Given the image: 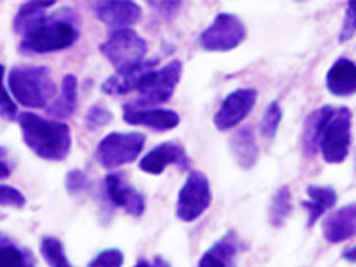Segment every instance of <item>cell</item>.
Listing matches in <instances>:
<instances>
[{"instance_id":"1","label":"cell","mask_w":356,"mask_h":267,"mask_svg":"<svg viewBox=\"0 0 356 267\" xmlns=\"http://www.w3.org/2000/svg\"><path fill=\"white\" fill-rule=\"evenodd\" d=\"M72 9L61 11L38 18L22 33V50L31 54H49L57 50L70 49L79 38V29L75 20L70 15Z\"/></svg>"},{"instance_id":"2","label":"cell","mask_w":356,"mask_h":267,"mask_svg":"<svg viewBox=\"0 0 356 267\" xmlns=\"http://www.w3.org/2000/svg\"><path fill=\"white\" fill-rule=\"evenodd\" d=\"M25 145L44 161L59 162L72 150V132L63 122L44 120L34 113L18 116Z\"/></svg>"},{"instance_id":"3","label":"cell","mask_w":356,"mask_h":267,"mask_svg":"<svg viewBox=\"0 0 356 267\" xmlns=\"http://www.w3.org/2000/svg\"><path fill=\"white\" fill-rule=\"evenodd\" d=\"M8 86L15 100L29 109L47 107V104L56 97L50 70L44 66H15L8 73Z\"/></svg>"},{"instance_id":"4","label":"cell","mask_w":356,"mask_h":267,"mask_svg":"<svg viewBox=\"0 0 356 267\" xmlns=\"http://www.w3.org/2000/svg\"><path fill=\"white\" fill-rule=\"evenodd\" d=\"M146 50H148L146 41L132 29L116 31L100 44V52L106 56L118 73L130 72L145 63Z\"/></svg>"},{"instance_id":"5","label":"cell","mask_w":356,"mask_h":267,"mask_svg":"<svg viewBox=\"0 0 356 267\" xmlns=\"http://www.w3.org/2000/svg\"><path fill=\"white\" fill-rule=\"evenodd\" d=\"M182 79V63L175 59L164 68L152 70L139 86V98L130 106L138 109H154V106L164 104L175 93V88Z\"/></svg>"},{"instance_id":"6","label":"cell","mask_w":356,"mask_h":267,"mask_svg":"<svg viewBox=\"0 0 356 267\" xmlns=\"http://www.w3.org/2000/svg\"><path fill=\"white\" fill-rule=\"evenodd\" d=\"M145 134L141 132H113L98 143L97 159L102 168L116 170L125 164H130L141 154L145 146Z\"/></svg>"},{"instance_id":"7","label":"cell","mask_w":356,"mask_h":267,"mask_svg":"<svg viewBox=\"0 0 356 267\" xmlns=\"http://www.w3.org/2000/svg\"><path fill=\"white\" fill-rule=\"evenodd\" d=\"M351 111L348 107L335 109L319 143V152L328 164L344 162L351 145Z\"/></svg>"},{"instance_id":"8","label":"cell","mask_w":356,"mask_h":267,"mask_svg":"<svg viewBox=\"0 0 356 267\" xmlns=\"http://www.w3.org/2000/svg\"><path fill=\"white\" fill-rule=\"evenodd\" d=\"M246 38V25L232 13H219L200 36V44L209 52H228L237 49Z\"/></svg>"},{"instance_id":"9","label":"cell","mask_w":356,"mask_h":267,"mask_svg":"<svg viewBox=\"0 0 356 267\" xmlns=\"http://www.w3.org/2000/svg\"><path fill=\"white\" fill-rule=\"evenodd\" d=\"M212 191L209 178L202 171H191L177 198V218L193 222L211 207Z\"/></svg>"},{"instance_id":"10","label":"cell","mask_w":356,"mask_h":267,"mask_svg":"<svg viewBox=\"0 0 356 267\" xmlns=\"http://www.w3.org/2000/svg\"><path fill=\"white\" fill-rule=\"evenodd\" d=\"M257 104V91L250 88L235 89L222 100L221 107L214 116V125L218 130L235 129L244 118L253 111Z\"/></svg>"},{"instance_id":"11","label":"cell","mask_w":356,"mask_h":267,"mask_svg":"<svg viewBox=\"0 0 356 267\" xmlns=\"http://www.w3.org/2000/svg\"><path fill=\"white\" fill-rule=\"evenodd\" d=\"M93 11L97 15L98 20L102 24H106L107 27L116 33V31H123V29H130L138 22H141L143 9L136 2H129V0H113V2H98L93 6Z\"/></svg>"},{"instance_id":"12","label":"cell","mask_w":356,"mask_h":267,"mask_svg":"<svg viewBox=\"0 0 356 267\" xmlns=\"http://www.w3.org/2000/svg\"><path fill=\"white\" fill-rule=\"evenodd\" d=\"M168 166H178L180 170L189 168V157L186 154V148L180 143H161L139 162V168L148 175H161Z\"/></svg>"},{"instance_id":"13","label":"cell","mask_w":356,"mask_h":267,"mask_svg":"<svg viewBox=\"0 0 356 267\" xmlns=\"http://www.w3.org/2000/svg\"><path fill=\"white\" fill-rule=\"evenodd\" d=\"M107 196L116 207L129 212L130 216H141L145 212V198L138 189H134L123 175L109 173L104 180Z\"/></svg>"},{"instance_id":"14","label":"cell","mask_w":356,"mask_h":267,"mask_svg":"<svg viewBox=\"0 0 356 267\" xmlns=\"http://www.w3.org/2000/svg\"><path fill=\"white\" fill-rule=\"evenodd\" d=\"M123 120L129 125L148 127L155 132H166V130L175 129L180 123L178 113L170 109H138V107L125 104L123 107Z\"/></svg>"},{"instance_id":"15","label":"cell","mask_w":356,"mask_h":267,"mask_svg":"<svg viewBox=\"0 0 356 267\" xmlns=\"http://www.w3.org/2000/svg\"><path fill=\"white\" fill-rule=\"evenodd\" d=\"M323 234L324 239L333 244L353 239L356 235V203L342 207L324 219Z\"/></svg>"},{"instance_id":"16","label":"cell","mask_w":356,"mask_h":267,"mask_svg":"<svg viewBox=\"0 0 356 267\" xmlns=\"http://www.w3.org/2000/svg\"><path fill=\"white\" fill-rule=\"evenodd\" d=\"M326 88L335 97H351L356 93V63L340 57L326 75Z\"/></svg>"},{"instance_id":"17","label":"cell","mask_w":356,"mask_h":267,"mask_svg":"<svg viewBox=\"0 0 356 267\" xmlns=\"http://www.w3.org/2000/svg\"><path fill=\"white\" fill-rule=\"evenodd\" d=\"M155 65H157V59H152V61L141 63L138 68L130 70V72L114 73L102 84V91L107 95H114V97L127 95L130 91H138L143 79L155 68Z\"/></svg>"},{"instance_id":"18","label":"cell","mask_w":356,"mask_h":267,"mask_svg":"<svg viewBox=\"0 0 356 267\" xmlns=\"http://www.w3.org/2000/svg\"><path fill=\"white\" fill-rule=\"evenodd\" d=\"M237 253H239V239L234 232H228L211 250L203 253L198 267H235Z\"/></svg>"},{"instance_id":"19","label":"cell","mask_w":356,"mask_h":267,"mask_svg":"<svg viewBox=\"0 0 356 267\" xmlns=\"http://www.w3.org/2000/svg\"><path fill=\"white\" fill-rule=\"evenodd\" d=\"M333 114H335V109L332 106H324L321 109L314 111L307 118L303 130V148L305 154L310 155V157L319 152L321 138H323L324 129H326V125H328Z\"/></svg>"},{"instance_id":"20","label":"cell","mask_w":356,"mask_h":267,"mask_svg":"<svg viewBox=\"0 0 356 267\" xmlns=\"http://www.w3.org/2000/svg\"><path fill=\"white\" fill-rule=\"evenodd\" d=\"M307 196L308 198L301 205L308 212V227H314L317 219L335 205L337 193L328 186H308Z\"/></svg>"},{"instance_id":"21","label":"cell","mask_w":356,"mask_h":267,"mask_svg":"<svg viewBox=\"0 0 356 267\" xmlns=\"http://www.w3.org/2000/svg\"><path fill=\"white\" fill-rule=\"evenodd\" d=\"M230 146L234 159L243 170H251L255 166L257 159H259V146H257L253 130L248 129V127L237 130L234 138L230 139Z\"/></svg>"},{"instance_id":"22","label":"cell","mask_w":356,"mask_h":267,"mask_svg":"<svg viewBox=\"0 0 356 267\" xmlns=\"http://www.w3.org/2000/svg\"><path fill=\"white\" fill-rule=\"evenodd\" d=\"M75 107H77V77L68 73L63 77L61 93L50 106H47V113L57 118H70L75 113Z\"/></svg>"},{"instance_id":"23","label":"cell","mask_w":356,"mask_h":267,"mask_svg":"<svg viewBox=\"0 0 356 267\" xmlns=\"http://www.w3.org/2000/svg\"><path fill=\"white\" fill-rule=\"evenodd\" d=\"M0 267H36V259L27 248L18 246L0 234Z\"/></svg>"},{"instance_id":"24","label":"cell","mask_w":356,"mask_h":267,"mask_svg":"<svg viewBox=\"0 0 356 267\" xmlns=\"http://www.w3.org/2000/svg\"><path fill=\"white\" fill-rule=\"evenodd\" d=\"M54 6L52 0H43V2H25V4L20 6L18 9L17 17H15V22H13V29L15 33L22 34L29 25L36 22L38 18L43 17L44 11L50 9Z\"/></svg>"},{"instance_id":"25","label":"cell","mask_w":356,"mask_h":267,"mask_svg":"<svg viewBox=\"0 0 356 267\" xmlns=\"http://www.w3.org/2000/svg\"><path fill=\"white\" fill-rule=\"evenodd\" d=\"M292 214V196L291 189L287 186L280 187L273 196L271 209H269V219L273 227H282Z\"/></svg>"},{"instance_id":"26","label":"cell","mask_w":356,"mask_h":267,"mask_svg":"<svg viewBox=\"0 0 356 267\" xmlns=\"http://www.w3.org/2000/svg\"><path fill=\"white\" fill-rule=\"evenodd\" d=\"M41 257L44 259V262L49 264L50 267H73L70 264L68 257L65 253V248H63V243L57 237H52V235H47L41 239Z\"/></svg>"},{"instance_id":"27","label":"cell","mask_w":356,"mask_h":267,"mask_svg":"<svg viewBox=\"0 0 356 267\" xmlns=\"http://www.w3.org/2000/svg\"><path fill=\"white\" fill-rule=\"evenodd\" d=\"M282 116H284V111H282L280 104L278 102H273L271 106L266 109V113L262 116V122H260V132H262L264 138H275L276 132H278L280 123H282Z\"/></svg>"},{"instance_id":"28","label":"cell","mask_w":356,"mask_h":267,"mask_svg":"<svg viewBox=\"0 0 356 267\" xmlns=\"http://www.w3.org/2000/svg\"><path fill=\"white\" fill-rule=\"evenodd\" d=\"M123 266V253L120 250H106L98 253L88 267H122Z\"/></svg>"},{"instance_id":"29","label":"cell","mask_w":356,"mask_h":267,"mask_svg":"<svg viewBox=\"0 0 356 267\" xmlns=\"http://www.w3.org/2000/svg\"><path fill=\"white\" fill-rule=\"evenodd\" d=\"M0 205L11 207V209H24L25 196L22 195L17 187L2 186V184H0Z\"/></svg>"},{"instance_id":"30","label":"cell","mask_w":356,"mask_h":267,"mask_svg":"<svg viewBox=\"0 0 356 267\" xmlns=\"http://www.w3.org/2000/svg\"><path fill=\"white\" fill-rule=\"evenodd\" d=\"M18 107L13 100L11 95L8 93V89L4 88V84H0V118L2 120H8V122H15L18 120Z\"/></svg>"},{"instance_id":"31","label":"cell","mask_w":356,"mask_h":267,"mask_svg":"<svg viewBox=\"0 0 356 267\" xmlns=\"http://www.w3.org/2000/svg\"><path fill=\"white\" fill-rule=\"evenodd\" d=\"M356 34V0H351L346 8V18L340 31V41H349Z\"/></svg>"},{"instance_id":"32","label":"cell","mask_w":356,"mask_h":267,"mask_svg":"<svg viewBox=\"0 0 356 267\" xmlns=\"http://www.w3.org/2000/svg\"><path fill=\"white\" fill-rule=\"evenodd\" d=\"M111 122H113V114L104 107H91L86 114V123H88L89 129H100Z\"/></svg>"},{"instance_id":"33","label":"cell","mask_w":356,"mask_h":267,"mask_svg":"<svg viewBox=\"0 0 356 267\" xmlns=\"http://www.w3.org/2000/svg\"><path fill=\"white\" fill-rule=\"evenodd\" d=\"M86 186H88V177L84 171L72 170L66 175V189L70 195H79L81 191H84Z\"/></svg>"},{"instance_id":"34","label":"cell","mask_w":356,"mask_h":267,"mask_svg":"<svg viewBox=\"0 0 356 267\" xmlns=\"http://www.w3.org/2000/svg\"><path fill=\"white\" fill-rule=\"evenodd\" d=\"M154 6L155 9H159V11L162 13V15H164V13H170V11H177L178 8H180V2H164V4H162V2H154Z\"/></svg>"},{"instance_id":"35","label":"cell","mask_w":356,"mask_h":267,"mask_svg":"<svg viewBox=\"0 0 356 267\" xmlns=\"http://www.w3.org/2000/svg\"><path fill=\"white\" fill-rule=\"evenodd\" d=\"M134 267H170V264H168L164 259H161V257H157L154 264L146 262V260H139V262L136 264Z\"/></svg>"},{"instance_id":"36","label":"cell","mask_w":356,"mask_h":267,"mask_svg":"<svg viewBox=\"0 0 356 267\" xmlns=\"http://www.w3.org/2000/svg\"><path fill=\"white\" fill-rule=\"evenodd\" d=\"M342 257H344V259L348 260V262H356V246L348 248V250H346L344 253H342Z\"/></svg>"},{"instance_id":"37","label":"cell","mask_w":356,"mask_h":267,"mask_svg":"<svg viewBox=\"0 0 356 267\" xmlns=\"http://www.w3.org/2000/svg\"><path fill=\"white\" fill-rule=\"evenodd\" d=\"M9 175H11V166H8V162L0 161V180L8 178Z\"/></svg>"},{"instance_id":"38","label":"cell","mask_w":356,"mask_h":267,"mask_svg":"<svg viewBox=\"0 0 356 267\" xmlns=\"http://www.w3.org/2000/svg\"><path fill=\"white\" fill-rule=\"evenodd\" d=\"M4 77H6V68H4V65H0V84H2Z\"/></svg>"},{"instance_id":"39","label":"cell","mask_w":356,"mask_h":267,"mask_svg":"<svg viewBox=\"0 0 356 267\" xmlns=\"http://www.w3.org/2000/svg\"><path fill=\"white\" fill-rule=\"evenodd\" d=\"M6 155H8V150H6V148H2V146H0V161H2V159H4Z\"/></svg>"}]
</instances>
